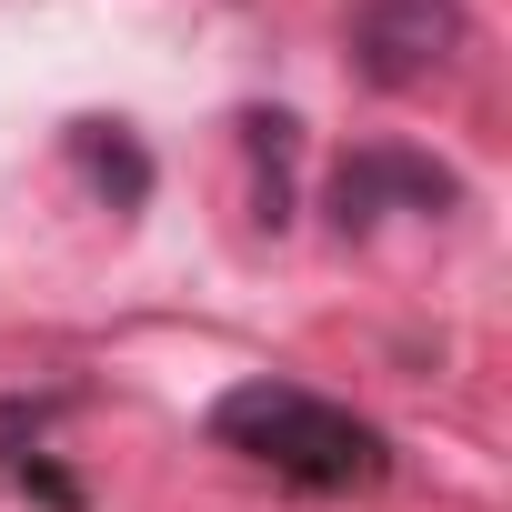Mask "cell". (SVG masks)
I'll return each mask as SVG.
<instances>
[{"instance_id":"obj_6","label":"cell","mask_w":512,"mask_h":512,"mask_svg":"<svg viewBox=\"0 0 512 512\" xmlns=\"http://www.w3.org/2000/svg\"><path fill=\"white\" fill-rule=\"evenodd\" d=\"M61 402H0V482H11L21 462H41V432H51Z\"/></svg>"},{"instance_id":"obj_4","label":"cell","mask_w":512,"mask_h":512,"mask_svg":"<svg viewBox=\"0 0 512 512\" xmlns=\"http://www.w3.org/2000/svg\"><path fill=\"white\" fill-rule=\"evenodd\" d=\"M71 161L91 171V191H101L111 211H141V201H151V151H141L121 121H71Z\"/></svg>"},{"instance_id":"obj_2","label":"cell","mask_w":512,"mask_h":512,"mask_svg":"<svg viewBox=\"0 0 512 512\" xmlns=\"http://www.w3.org/2000/svg\"><path fill=\"white\" fill-rule=\"evenodd\" d=\"M472 41V11L462 0H362L352 11V71L372 91H422L462 61Z\"/></svg>"},{"instance_id":"obj_3","label":"cell","mask_w":512,"mask_h":512,"mask_svg":"<svg viewBox=\"0 0 512 512\" xmlns=\"http://www.w3.org/2000/svg\"><path fill=\"white\" fill-rule=\"evenodd\" d=\"M452 201H462V181L432 151H402V141H372L332 171V221L342 231H372L382 211H452Z\"/></svg>"},{"instance_id":"obj_5","label":"cell","mask_w":512,"mask_h":512,"mask_svg":"<svg viewBox=\"0 0 512 512\" xmlns=\"http://www.w3.org/2000/svg\"><path fill=\"white\" fill-rule=\"evenodd\" d=\"M292 111H251L241 121V141H251V181H262V191H251V211H262V231H282L292 221Z\"/></svg>"},{"instance_id":"obj_1","label":"cell","mask_w":512,"mask_h":512,"mask_svg":"<svg viewBox=\"0 0 512 512\" xmlns=\"http://www.w3.org/2000/svg\"><path fill=\"white\" fill-rule=\"evenodd\" d=\"M211 442L282 472V482H302V492H372L392 472V442L372 422H352L342 402L302 392V382H231L211 402Z\"/></svg>"}]
</instances>
